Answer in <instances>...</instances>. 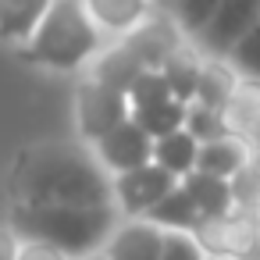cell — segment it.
<instances>
[{"instance_id": "6da1fadb", "label": "cell", "mask_w": 260, "mask_h": 260, "mask_svg": "<svg viewBox=\"0 0 260 260\" xmlns=\"http://www.w3.org/2000/svg\"><path fill=\"white\" fill-rule=\"evenodd\" d=\"M11 207H114V178L79 146H32L11 171Z\"/></svg>"}, {"instance_id": "7a4b0ae2", "label": "cell", "mask_w": 260, "mask_h": 260, "mask_svg": "<svg viewBox=\"0 0 260 260\" xmlns=\"http://www.w3.org/2000/svg\"><path fill=\"white\" fill-rule=\"evenodd\" d=\"M118 224V207H11L8 228L22 239H47L79 260L104 249Z\"/></svg>"}, {"instance_id": "3957f363", "label": "cell", "mask_w": 260, "mask_h": 260, "mask_svg": "<svg viewBox=\"0 0 260 260\" xmlns=\"http://www.w3.org/2000/svg\"><path fill=\"white\" fill-rule=\"evenodd\" d=\"M93 50H96V32L82 4L79 0H54L50 15L43 18V25L25 47V57L36 64L68 72V68H79Z\"/></svg>"}, {"instance_id": "277c9868", "label": "cell", "mask_w": 260, "mask_h": 260, "mask_svg": "<svg viewBox=\"0 0 260 260\" xmlns=\"http://www.w3.org/2000/svg\"><path fill=\"white\" fill-rule=\"evenodd\" d=\"M132 118V100L128 93L100 82V79H89L82 89H79V100H75V121H79V136L86 143H100L107 132H114L118 125H125Z\"/></svg>"}, {"instance_id": "5b68a950", "label": "cell", "mask_w": 260, "mask_h": 260, "mask_svg": "<svg viewBox=\"0 0 260 260\" xmlns=\"http://www.w3.org/2000/svg\"><path fill=\"white\" fill-rule=\"evenodd\" d=\"M192 235L210 260H253L260 249V221L249 214L203 217L192 228Z\"/></svg>"}, {"instance_id": "8992f818", "label": "cell", "mask_w": 260, "mask_h": 260, "mask_svg": "<svg viewBox=\"0 0 260 260\" xmlns=\"http://www.w3.org/2000/svg\"><path fill=\"white\" fill-rule=\"evenodd\" d=\"M178 182H182V178H175V175L164 171L160 164L136 168V171L114 178V207H118L121 217H146L168 192L178 189Z\"/></svg>"}, {"instance_id": "52a82bcc", "label": "cell", "mask_w": 260, "mask_h": 260, "mask_svg": "<svg viewBox=\"0 0 260 260\" xmlns=\"http://www.w3.org/2000/svg\"><path fill=\"white\" fill-rule=\"evenodd\" d=\"M153 146H157V139L136 121V118H128L125 125H118L114 132H107L100 143H93V150H96V160L104 164V171L107 175H128V171H136V168H146V164H153Z\"/></svg>"}, {"instance_id": "ba28073f", "label": "cell", "mask_w": 260, "mask_h": 260, "mask_svg": "<svg viewBox=\"0 0 260 260\" xmlns=\"http://www.w3.org/2000/svg\"><path fill=\"white\" fill-rule=\"evenodd\" d=\"M164 239L168 232L150 217H121L104 253L107 260H164Z\"/></svg>"}, {"instance_id": "9c48e42d", "label": "cell", "mask_w": 260, "mask_h": 260, "mask_svg": "<svg viewBox=\"0 0 260 260\" xmlns=\"http://www.w3.org/2000/svg\"><path fill=\"white\" fill-rule=\"evenodd\" d=\"M256 25H260V0H224L221 11L214 15V22L203 29V43L214 54H228Z\"/></svg>"}, {"instance_id": "30bf717a", "label": "cell", "mask_w": 260, "mask_h": 260, "mask_svg": "<svg viewBox=\"0 0 260 260\" xmlns=\"http://www.w3.org/2000/svg\"><path fill=\"white\" fill-rule=\"evenodd\" d=\"M185 192L196 200L200 214L203 217H224V214H239V203H235V189L228 178H217V175H207V171H192L182 178Z\"/></svg>"}, {"instance_id": "8fae6325", "label": "cell", "mask_w": 260, "mask_h": 260, "mask_svg": "<svg viewBox=\"0 0 260 260\" xmlns=\"http://www.w3.org/2000/svg\"><path fill=\"white\" fill-rule=\"evenodd\" d=\"M54 0H0V32H4V40L15 43V40L36 36Z\"/></svg>"}, {"instance_id": "7c38bea8", "label": "cell", "mask_w": 260, "mask_h": 260, "mask_svg": "<svg viewBox=\"0 0 260 260\" xmlns=\"http://www.w3.org/2000/svg\"><path fill=\"white\" fill-rule=\"evenodd\" d=\"M200 139L189 132V128H178L164 139H157L153 146V164H160L164 171H171L175 178H185L196 171V160H200Z\"/></svg>"}, {"instance_id": "4fadbf2b", "label": "cell", "mask_w": 260, "mask_h": 260, "mask_svg": "<svg viewBox=\"0 0 260 260\" xmlns=\"http://www.w3.org/2000/svg\"><path fill=\"white\" fill-rule=\"evenodd\" d=\"M249 168V150L224 136V139H214V143H203L200 146V160H196V171H207V175H217V178H235Z\"/></svg>"}, {"instance_id": "5bb4252c", "label": "cell", "mask_w": 260, "mask_h": 260, "mask_svg": "<svg viewBox=\"0 0 260 260\" xmlns=\"http://www.w3.org/2000/svg\"><path fill=\"white\" fill-rule=\"evenodd\" d=\"M153 224H160L164 232H192L200 221H203V214H200V207H196V200L185 192V185L178 182V189L175 192H168L150 214H146Z\"/></svg>"}, {"instance_id": "9a60e30c", "label": "cell", "mask_w": 260, "mask_h": 260, "mask_svg": "<svg viewBox=\"0 0 260 260\" xmlns=\"http://www.w3.org/2000/svg\"><path fill=\"white\" fill-rule=\"evenodd\" d=\"M132 118L153 136V139H164V136H171V132H178V128H185V118H189V104H182V100H160V104H153V107H143V111H132Z\"/></svg>"}, {"instance_id": "2e32d148", "label": "cell", "mask_w": 260, "mask_h": 260, "mask_svg": "<svg viewBox=\"0 0 260 260\" xmlns=\"http://www.w3.org/2000/svg\"><path fill=\"white\" fill-rule=\"evenodd\" d=\"M86 8H89V15H93L100 25H107L111 32H125V29H132V25L143 22L146 0H86Z\"/></svg>"}, {"instance_id": "e0dca14e", "label": "cell", "mask_w": 260, "mask_h": 260, "mask_svg": "<svg viewBox=\"0 0 260 260\" xmlns=\"http://www.w3.org/2000/svg\"><path fill=\"white\" fill-rule=\"evenodd\" d=\"M185 128L200 139V143H214L228 136V114L217 107H203V104H189V118Z\"/></svg>"}, {"instance_id": "ac0fdd59", "label": "cell", "mask_w": 260, "mask_h": 260, "mask_svg": "<svg viewBox=\"0 0 260 260\" xmlns=\"http://www.w3.org/2000/svg\"><path fill=\"white\" fill-rule=\"evenodd\" d=\"M160 72H164V79H168L175 100H182V104H192V100H196V93H200V75H203V72H200L192 61H185V57H171Z\"/></svg>"}, {"instance_id": "d6986e66", "label": "cell", "mask_w": 260, "mask_h": 260, "mask_svg": "<svg viewBox=\"0 0 260 260\" xmlns=\"http://www.w3.org/2000/svg\"><path fill=\"white\" fill-rule=\"evenodd\" d=\"M171 96H175V93H171V86H168L164 72H143V75L132 82V89H128L132 111L153 107V104H160V100H171Z\"/></svg>"}, {"instance_id": "ffe728a7", "label": "cell", "mask_w": 260, "mask_h": 260, "mask_svg": "<svg viewBox=\"0 0 260 260\" xmlns=\"http://www.w3.org/2000/svg\"><path fill=\"white\" fill-rule=\"evenodd\" d=\"M171 4H175L178 22H182L185 29H192V32L203 36V29L214 22V15L221 11L224 0H171Z\"/></svg>"}, {"instance_id": "44dd1931", "label": "cell", "mask_w": 260, "mask_h": 260, "mask_svg": "<svg viewBox=\"0 0 260 260\" xmlns=\"http://www.w3.org/2000/svg\"><path fill=\"white\" fill-rule=\"evenodd\" d=\"M164 260H210V256L196 242L192 232H168V239H164Z\"/></svg>"}, {"instance_id": "7402d4cb", "label": "cell", "mask_w": 260, "mask_h": 260, "mask_svg": "<svg viewBox=\"0 0 260 260\" xmlns=\"http://www.w3.org/2000/svg\"><path fill=\"white\" fill-rule=\"evenodd\" d=\"M232 57H235V64H239L242 72L260 75V25H256L249 36H242V40H239V47L232 50Z\"/></svg>"}, {"instance_id": "603a6c76", "label": "cell", "mask_w": 260, "mask_h": 260, "mask_svg": "<svg viewBox=\"0 0 260 260\" xmlns=\"http://www.w3.org/2000/svg\"><path fill=\"white\" fill-rule=\"evenodd\" d=\"M18 260H75L72 253H64L61 246L47 242V239H22Z\"/></svg>"}, {"instance_id": "cb8c5ba5", "label": "cell", "mask_w": 260, "mask_h": 260, "mask_svg": "<svg viewBox=\"0 0 260 260\" xmlns=\"http://www.w3.org/2000/svg\"><path fill=\"white\" fill-rule=\"evenodd\" d=\"M79 260H107V253H104V249H96V253H86V256H79Z\"/></svg>"}]
</instances>
